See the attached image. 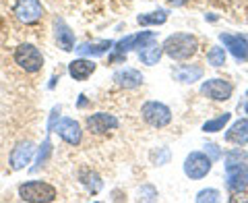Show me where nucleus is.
I'll return each instance as SVG.
<instances>
[{"label":"nucleus","instance_id":"nucleus-12","mask_svg":"<svg viewBox=\"0 0 248 203\" xmlns=\"http://www.w3.org/2000/svg\"><path fill=\"white\" fill-rule=\"evenodd\" d=\"M54 40L62 52H73L75 50V31L68 27L64 19L56 17L54 19Z\"/></svg>","mask_w":248,"mask_h":203},{"label":"nucleus","instance_id":"nucleus-35","mask_svg":"<svg viewBox=\"0 0 248 203\" xmlns=\"http://www.w3.org/2000/svg\"><path fill=\"white\" fill-rule=\"evenodd\" d=\"M56 81H60V77H58V75H52V79H50V83H48V89L56 87Z\"/></svg>","mask_w":248,"mask_h":203},{"label":"nucleus","instance_id":"nucleus-27","mask_svg":"<svg viewBox=\"0 0 248 203\" xmlns=\"http://www.w3.org/2000/svg\"><path fill=\"white\" fill-rule=\"evenodd\" d=\"M219 199H221V193L217 189H203V191H199L195 197L197 203H215Z\"/></svg>","mask_w":248,"mask_h":203},{"label":"nucleus","instance_id":"nucleus-7","mask_svg":"<svg viewBox=\"0 0 248 203\" xmlns=\"http://www.w3.org/2000/svg\"><path fill=\"white\" fill-rule=\"evenodd\" d=\"M201 93H203L205 98L213 100V102H228L232 96H234V85L226 79H219V77H215V79H207L203 81L201 85Z\"/></svg>","mask_w":248,"mask_h":203},{"label":"nucleus","instance_id":"nucleus-21","mask_svg":"<svg viewBox=\"0 0 248 203\" xmlns=\"http://www.w3.org/2000/svg\"><path fill=\"white\" fill-rule=\"evenodd\" d=\"M168 11L166 9H157L153 13H143L137 17V23L143 27H157V25H164V23L168 21Z\"/></svg>","mask_w":248,"mask_h":203},{"label":"nucleus","instance_id":"nucleus-16","mask_svg":"<svg viewBox=\"0 0 248 203\" xmlns=\"http://www.w3.org/2000/svg\"><path fill=\"white\" fill-rule=\"evenodd\" d=\"M110 50H114V42L112 40H102V42H83L79 46H75V52L79 56H87V58H97L104 56Z\"/></svg>","mask_w":248,"mask_h":203},{"label":"nucleus","instance_id":"nucleus-2","mask_svg":"<svg viewBox=\"0 0 248 203\" xmlns=\"http://www.w3.org/2000/svg\"><path fill=\"white\" fill-rule=\"evenodd\" d=\"M19 199L27 203H50L58 199L56 186L44 181H25L19 185Z\"/></svg>","mask_w":248,"mask_h":203},{"label":"nucleus","instance_id":"nucleus-14","mask_svg":"<svg viewBox=\"0 0 248 203\" xmlns=\"http://www.w3.org/2000/svg\"><path fill=\"white\" fill-rule=\"evenodd\" d=\"M226 186L232 193L240 191V189H246L248 186V162L226 168Z\"/></svg>","mask_w":248,"mask_h":203},{"label":"nucleus","instance_id":"nucleus-6","mask_svg":"<svg viewBox=\"0 0 248 203\" xmlns=\"http://www.w3.org/2000/svg\"><path fill=\"white\" fill-rule=\"evenodd\" d=\"M13 15L23 25H35L44 17V4L40 0H17L13 4Z\"/></svg>","mask_w":248,"mask_h":203},{"label":"nucleus","instance_id":"nucleus-24","mask_svg":"<svg viewBox=\"0 0 248 203\" xmlns=\"http://www.w3.org/2000/svg\"><path fill=\"white\" fill-rule=\"evenodd\" d=\"M248 162V153L242 150V145L234 147V150H230L226 155H223V166H236V164H246Z\"/></svg>","mask_w":248,"mask_h":203},{"label":"nucleus","instance_id":"nucleus-8","mask_svg":"<svg viewBox=\"0 0 248 203\" xmlns=\"http://www.w3.org/2000/svg\"><path fill=\"white\" fill-rule=\"evenodd\" d=\"M118 118L114 114H108V112H95V114H89L85 118V127H87L89 133L93 135H104L108 131H116L118 129Z\"/></svg>","mask_w":248,"mask_h":203},{"label":"nucleus","instance_id":"nucleus-22","mask_svg":"<svg viewBox=\"0 0 248 203\" xmlns=\"http://www.w3.org/2000/svg\"><path fill=\"white\" fill-rule=\"evenodd\" d=\"M52 141H50V137H46L44 141H42V145L35 150V162H33V166H31L29 170L31 172H37L40 168H44L46 164H48V160H50V155H52Z\"/></svg>","mask_w":248,"mask_h":203},{"label":"nucleus","instance_id":"nucleus-32","mask_svg":"<svg viewBox=\"0 0 248 203\" xmlns=\"http://www.w3.org/2000/svg\"><path fill=\"white\" fill-rule=\"evenodd\" d=\"M205 153H207L213 162H219V160L223 158V152H221V147L217 145V143H207V145H205Z\"/></svg>","mask_w":248,"mask_h":203},{"label":"nucleus","instance_id":"nucleus-1","mask_svg":"<svg viewBox=\"0 0 248 203\" xmlns=\"http://www.w3.org/2000/svg\"><path fill=\"white\" fill-rule=\"evenodd\" d=\"M161 48H164L166 56H170L172 60H188L197 54L199 40L192 34H172L164 40Z\"/></svg>","mask_w":248,"mask_h":203},{"label":"nucleus","instance_id":"nucleus-36","mask_svg":"<svg viewBox=\"0 0 248 203\" xmlns=\"http://www.w3.org/2000/svg\"><path fill=\"white\" fill-rule=\"evenodd\" d=\"M172 6H184L186 2H190V0H168Z\"/></svg>","mask_w":248,"mask_h":203},{"label":"nucleus","instance_id":"nucleus-29","mask_svg":"<svg viewBox=\"0 0 248 203\" xmlns=\"http://www.w3.org/2000/svg\"><path fill=\"white\" fill-rule=\"evenodd\" d=\"M159 199V193L153 185H143L139 189V201H157Z\"/></svg>","mask_w":248,"mask_h":203},{"label":"nucleus","instance_id":"nucleus-23","mask_svg":"<svg viewBox=\"0 0 248 203\" xmlns=\"http://www.w3.org/2000/svg\"><path fill=\"white\" fill-rule=\"evenodd\" d=\"M232 120V112H223L215 118H209L205 124H203V133H219L226 129V124Z\"/></svg>","mask_w":248,"mask_h":203},{"label":"nucleus","instance_id":"nucleus-34","mask_svg":"<svg viewBox=\"0 0 248 203\" xmlns=\"http://www.w3.org/2000/svg\"><path fill=\"white\" fill-rule=\"evenodd\" d=\"M85 106H87V96H85V93H81L79 102H77V108H85Z\"/></svg>","mask_w":248,"mask_h":203},{"label":"nucleus","instance_id":"nucleus-10","mask_svg":"<svg viewBox=\"0 0 248 203\" xmlns=\"http://www.w3.org/2000/svg\"><path fill=\"white\" fill-rule=\"evenodd\" d=\"M54 133H58V137L64 143H68V145H79L81 139H83L81 124L77 122L75 118H71V116H62V118L58 120L56 131H54Z\"/></svg>","mask_w":248,"mask_h":203},{"label":"nucleus","instance_id":"nucleus-28","mask_svg":"<svg viewBox=\"0 0 248 203\" xmlns=\"http://www.w3.org/2000/svg\"><path fill=\"white\" fill-rule=\"evenodd\" d=\"M155 40H157L155 31H141V34H135V50L139 52L141 48H145L147 44H151Z\"/></svg>","mask_w":248,"mask_h":203},{"label":"nucleus","instance_id":"nucleus-9","mask_svg":"<svg viewBox=\"0 0 248 203\" xmlns=\"http://www.w3.org/2000/svg\"><path fill=\"white\" fill-rule=\"evenodd\" d=\"M35 143L33 141H19L17 145L13 147L11 152V158H9V164L13 170H23L27 168V164H31V160L35 158Z\"/></svg>","mask_w":248,"mask_h":203},{"label":"nucleus","instance_id":"nucleus-15","mask_svg":"<svg viewBox=\"0 0 248 203\" xmlns=\"http://www.w3.org/2000/svg\"><path fill=\"white\" fill-rule=\"evenodd\" d=\"M97 65L93 62V58H87V56H81V58H75L68 62V75L73 77L75 81H87L89 77L95 73Z\"/></svg>","mask_w":248,"mask_h":203},{"label":"nucleus","instance_id":"nucleus-26","mask_svg":"<svg viewBox=\"0 0 248 203\" xmlns=\"http://www.w3.org/2000/svg\"><path fill=\"white\" fill-rule=\"evenodd\" d=\"M130 50H135V34L124 35L122 40L114 42V52H116V54H124V56H126Z\"/></svg>","mask_w":248,"mask_h":203},{"label":"nucleus","instance_id":"nucleus-4","mask_svg":"<svg viewBox=\"0 0 248 203\" xmlns=\"http://www.w3.org/2000/svg\"><path fill=\"white\" fill-rule=\"evenodd\" d=\"M141 116L153 129H164L172 122V110H170V106H166L164 102H155V100L145 102L141 106Z\"/></svg>","mask_w":248,"mask_h":203},{"label":"nucleus","instance_id":"nucleus-33","mask_svg":"<svg viewBox=\"0 0 248 203\" xmlns=\"http://www.w3.org/2000/svg\"><path fill=\"white\" fill-rule=\"evenodd\" d=\"M240 201H246V203H248V191H246V189H240V191L232 193L230 203H240Z\"/></svg>","mask_w":248,"mask_h":203},{"label":"nucleus","instance_id":"nucleus-31","mask_svg":"<svg viewBox=\"0 0 248 203\" xmlns=\"http://www.w3.org/2000/svg\"><path fill=\"white\" fill-rule=\"evenodd\" d=\"M60 112H62V108H60V106H54L52 110H50V116H48V133H54V131H56V124H58V120L62 118Z\"/></svg>","mask_w":248,"mask_h":203},{"label":"nucleus","instance_id":"nucleus-19","mask_svg":"<svg viewBox=\"0 0 248 203\" xmlns=\"http://www.w3.org/2000/svg\"><path fill=\"white\" fill-rule=\"evenodd\" d=\"M161 56H164V48H161V44H157V40L139 50V60L147 67H155L161 60Z\"/></svg>","mask_w":248,"mask_h":203},{"label":"nucleus","instance_id":"nucleus-37","mask_svg":"<svg viewBox=\"0 0 248 203\" xmlns=\"http://www.w3.org/2000/svg\"><path fill=\"white\" fill-rule=\"evenodd\" d=\"M244 112H246V116H248V102H246V106H244Z\"/></svg>","mask_w":248,"mask_h":203},{"label":"nucleus","instance_id":"nucleus-13","mask_svg":"<svg viewBox=\"0 0 248 203\" xmlns=\"http://www.w3.org/2000/svg\"><path fill=\"white\" fill-rule=\"evenodd\" d=\"M112 81L122 89H135L139 85H143L145 77L141 71H137L133 67H122L112 75Z\"/></svg>","mask_w":248,"mask_h":203},{"label":"nucleus","instance_id":"nucleus-30","mask_svg":"<svg viewBox=\"0 0 248 203\" xmlns=\"http://www.w3.org/2000/svg\"><path fill=\"white\" fill-rule=\"evenodd\" d=\"M170 162V150L168 147H157V152L153 153V164L155 166H166Z\"/></svg>","mask_w":248,"mask_h":203},{"label":"nucleus","instance_id":"nucleus-20","mask_svg":"<svg viewBox=\"0 0 248 203\" xmlns=\"http://www.w3.org/2000/svg\"><path fill=\"white\" fill-rule=\"evenodd\" d=\"M79 181H81V185H83L91 195H97L99 191L104 189L102 176H99L95 170H91V168H83V170H81V172H79Z\"/></svg>","mask_w":248,"mask_h":203},{"label":"nucleus","instance_id":"nucleus-11","mask_svg":"<svg viewBox=\"0 0 248 203\" xmlns=\"http://www.w3.org/2000/svg\"><path fill=\"white\" fill-rule=\"evenodd\" d=\"M219 40L236 62H248V37L234 34H219Z\"/></svg>","mask_w":248,"mask_h":203},{"label":"nucleus","instance_id":"nucleus-3","mask_svg":"<svg viewBox=\"0 0 248 203\" xmlns=\"http://www.w3.org/2000/svg\"><path fill=\"white\" fill-rule=\"evenodd\" d=\"M13 58H15V65L29 75H35L44 68V54L33 44H19L15 48Z\"/></svg>","mask_w":248,"mask_h":203},{"label":"nucleus","instance_id":"nucleus-25","mask_svg":"<svg viewBox=\"0 0 248 203\" xmlns=\"http://www.w3.org/2000/svg\"><path fill=\"white\" fill-rule=\"evenodd\" d=\"M226 54H228V50L223 48V46H211V50L207 52V62L211 67L219 68L226 65Z\"/></svg>","mask_w":248,"mask_h":203},{"label":"nucleus","instance_id":"nucleus-17","mask_svg":"<svg viewBox=\"0 0 248 203\" xmlns=\"http://www.w3.org/2000/svg\"><path fill=\"white\" fill-rule=\"evenodd\" d=\"M203 75H205V71L201 65H180L174 68V79L184 85H192V83L201 81Z\"/></svg>","mask_w":248,"mask_h":203},{"label":"nucleus","instance_id":"nucleus-18","mask_svg":"<svg viewBox=\"0 0 248 203\" xmlns=\"http://www.w3.org/2000/svg\"><path fill=\"white\" fill-rule=\"evenodd\" d=\"M228 143L232 145H246L248 143V118H238L223 135Z\"/></svg>","mask_w":248,"mask_h":203},{"label":"nucleus","instance_id":"nucleus-5","mask_svg":"<svg viewBox=\"0 0 248 203\" xmlns=\"http://www.w3.org/2000/svg\"><path fill=\"white\" fill-rule=\"evenodd\" d=\"M213 168V160L209 158L205 152H190L186 155V160L182 164L184 174L190 178V181H201L205 178Z\"/></svg>","mask_w":248,"mask_h":203}]
</instances>
